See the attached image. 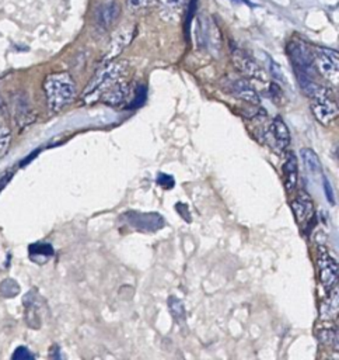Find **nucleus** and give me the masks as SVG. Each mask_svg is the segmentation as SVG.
I'll return each instance as SVG.
<instances>
[{
	"mask_svg": "<svg viewBox=\"0 0 339 360\" xmlns=\"http://www.w3.org/2000/svg\"><path fill=\"white\" fill-rule=\"evenodd\" d=\"M324 190H325V196H327V200L331 203V204H335V196H333V189L331 186V183L324 179Z\"/></svg>",
	"mask_w": 339,
	"mask_h": 360,
	"instance_id": "27",
	"label": "nucleus"
},
{
	"mask_svg": "<svg viewBox=\"0 0 339 360\" xmlns=\"http://www.w3.org/2000/svg\"><path fill=\"white\" fill-rule=\"evenodd\" d=\"M338 314V289L331 293V295L321 304V318L332 320Z\"/></svg>",
	"mask_w": 339,
	"mask_h": 360,
	"instance_id": "17",
	"label": "nucleus"
},
{
	"mask_svg": "<svg viewBox=\"0 0 339 360\" xmlns=\"http://www.w3.org/2000/svg\"><path fill=\"white\" fill-rule=\"evenodd\" d=\"M269 134L272 137L275 148L279 152L285 151L289 146V144H291V131H289L286 123L282 120L280 117L273 119V121H272V124L269 127Z\"/></svg>",
	"mask_w": 339,
	"mask_h": 360,
	"instance_id": "8",
	"label": "nucleus"
},
{
	"mask_svg": "<svg viewBox=\"0 0 339 360\" xmlns=\"http://www.w3.org/2000/svg\"><path fill=\"white\" fill-rule=\"evenodd\" d=\"M132 38V33L131 31H122V33H118L114 40H112V44H111V49L108 51V54L105 57V60H112L114 57H117L120 53H122V49L129 44Z\"/></svg>",
	"mask_w": 339,
	"mask_h": 360,
	"instance_id": "16",
	"label": "nucleus"
},
{
	"mask_svg": "<svg viewBox=\"0 0 339 360\" xmlns=\"http://www.w3.org/2000/svg\"><path fill=\"white\" fill-rule=\"evenodd\" d=\"M311 110L314 117L324 126H329L338 117V106L335 100H332L331 92L328 89L313 97Z\"/></svg>",
	"mask_w": 339,
	"mask_h": 360,
	"instance_id": "5",
	"label": "nucleus"
},
{
	"mask_svg": "<svg viewBox=\"0 0 339 360\" xmlns=\"http://www.w3.org/2000/svg\"><path fill=\"white\" fill-rule=\"evenodd\" d=\"M269 71H271L272 76H273L276 80H279V82H285V75H284V72H282L280 67H279L276 62L271 61V64H269Z\"/></svg>",
	"mask_w": 339,
	"mask_h": 360,
	"instance_id": "23",
	"label": "nucleus"
},
{
	"mask_svg": "<svg viewBox=\"0 0 339 360\" xmlns=\"http://www.w3.org/2000/svg\"><path fill=\"white\" fill-rule=\"evenodd\" d=\"M196 5H198V0H191L190 2V6H188V17H187V23H185V28H187V33L190 31V26H191V20L196 12Z\"/></svg>",
	"mask_w": 339,
	"mask_h": 360,
	"instance_id": "25",
	"label": "nucleus"
},
{
	"mask_svg": "<svg viewBox=\"0 0 339 360\" xmlns=\"http://www.w3.org/2000/svg\"><path fill=\"white\" fill-rule=\"evenodd\" d=\"M9 145H10V130L3 123H0V158L8 152Z\"/></svg>",
	"mask_w": 339,
	"mask_h": 360,
	"instance_id": "20",
	"label": "nucleus"
},
{
	"mask_svg": "<svg viewBox=\"0 0 339 360\" xmlns=\"http://www.w3.org/2000/svg\"><path fill=\"white\" fill-rule=\"evenodd\" d=\"M230 92L233 93V96H236L237 98L240 100H244L247 103H251V105H258L259 103V96L258 93L253 89V86L240 79V80H235L232 85H230Z\"/></svg>",
	"mask_w": 339,
	"mask_h": 360,
	"instance_id": "14",
	"label": "nucleus"
},
{
	"mask_svg": "<svg viewBox=\"0 0 339 360\" xmlns=\"http://www.w3.org/2000/svg\"><path fill=\"white\" fill-rule=\"evenodd\" d=\"M235 2H237V3H247V5H250L251 8L254 6L253 3H250V2H248V0H235Z\"/></svg>",
	"mask_w": 339,
	"mask_h": 360,
	"instance_id": "30",
	"label": "nucleus"
},
{
	"mask_svg": "<svg viewBox=\"0 0 339 360\" xmlns=\"http://www.w3.org/2000/svg\"><path fill=\"white\" fill-rule=\"evenodd\" d=\"M168 308L170 313L173 314V317L177 321H184L185 320V307L183 304V301L177 297H170L168 298Z\"/></svg>",
	"mask_w": 339,
	"mask_h": 360,
	"instance_id": "19",
	"label": "nucleus"
},
{
	"mask_svg": "<svg viewBox=\"0 0 339 360\" xmlns=\"http://www.w3.org/2000/svg\"><path fill=\"white\" fill-rule=\"evenodd\" d=\"M292 210L299 224H306L314 214V204L309 194L300 193L292 201Z\"/></svg>",
	"mask_w": 339,
	"mask_h": 360,
	"instance_id": "9",
	"label": "nucleus"
},
{
	"mask_svg": "<svg viewBox=\"0 0 339 360\" xmlns=\"http://www.w3.org/2000/svg\"><path fill=\"white\" fill-rule=\"evenodd\" d=\"M233 58H235V64L243 74H246L247 76L264 80V78H265L264 69L250 55H247L246 53H243V51L237 49V51H235Z\"/></svg>",
	"mask_w": 339,
	"mask_h": 360,
	"instance_id": "10",
	"label": "nucleus"
},
{
	"mask_svg": "<svg viewBox=\"0 0 339 360\" xmlns=\"http://www.w3.org/2000/svg\"><path fill=\"white\" fill-rule=\"evenodd\" d=\"M154 0H128V6L131 10H140L149 8Z\"/></svg>",
	"mask_w": 339,
	"mask_h": 360,
	"instance_id": "21",
	"label": "nucleus"
},
{
	"mask_svg": "<svg viewBox=\"0 0 339 360\" xmlns=\"http://www.w3.org/2000/svg\"><path fill=\"white\" fill-rule=\"evenodd\" d=\"M288 54L297 74V79H314V53L307 44L299 40H293L288 45Z\"/></svg>",
	"mask_w": 339,
	"mask_h": 360,
	"instance_id": "3",
	"label": "nucleus"
},
{
	"mask_svg": "<svg viewBox=\"0 0 339 360\" xmlns=\"http://www.w3.org/2000/svg\"><path fill=\"white\" fill-rule=\"evenodd\" d=\"M13 357H15V359H17V357H20V359H31L33 354H31L26 348H19Z\"/></svg>",
	"mask_w": 339,
	"mask_h": 360,
	"instance_id": "29",
	"label": "nucleus"
},
{
	"mask_svg": "<svg viewBox=\"0 0 339 360\" xmlns=\"http://www.w3.org/2000/svg\"><path fill=\"white\" fill-rule=\"evenodd\" d=\"M318 268H320V280L321 284L327 289L331 290L336 287L338 282V264L332 258V256L327 252H322L320 259H318Z\"/></svg>",
	"mask_w": 339,
	"mask_h": 360,
	"instance_id": "7",
	"label": "nucleus"
},
{
	"mask_svg": "<svg viewBox=\"0 0 339 360\" xmlns=\"http://www.w3.org/2000/svg\"><path fill=\"white\" fill-rule=\"evenodd\" d=\"M271 96H272V100L276 103V105H277V103L279 101H284L285 100V96H284V93H282V90H280V87L276 85V83H272L271 85Z\"/></svg>",
	"mask_w": 339,
	"mask_h": 360,
	"instance_id": "24",
	"label": "nucleus"
},
{
	"mask_svg": "<svg viewBox=\"0 0 339 360\" xmlns=\"http://www.w3.org/2000/svg\"><path fill=\"white\" fill-rule=\"evenodd\" d=\"M128 96H129V86H128V83H125L121 79L117 83L112 85L111 87H108L101 94V98H102V101L105 103V105L120 106L128 98Z\"/></svg>",
	"mask_w": 339,
	"mask_h": 360,
	"instance_id": "11",
	"label": "nucleus"
},
{
	"mask_svg": "<svg viewBox=\"0 0 339 360\" xmlns=\"http://www.w3.org/2000/svg\"><path fill=\"white\" fill-rule=\"evenodd\" d=\"M338 53L328 48H318L314 54L315 67L320 69L324 78L331 82H338Z\"/></svg>",
	"mask_w": 339,
	"mask_h": 360,
	"instance_id": "6",
	"label": "nucleus"
},
{
	"mask_svg": "<svg viewBox=\"0 0 339 360\" xmlns=\"http://www.w3.org/2000/svg\"><path fill=\"white\" fill-rule=\"evenodd\" d=\"M299 166H297V158L293 152H289V155L284 164V182H285V189L288 193H292L299 180Z\"/></svg>",
	"mask_w": 339,
	"mask_h": 360,
	"instance_id": "13",
	"label": "nucleus"
},
{
	"mask_svg": "<svg viewBox=\"0 0 339 360\" xmlns=\"http://www.w3.org/2000/svg\"><path fill=\"white\" fill-rule=\"evenodd\" d=\"M335 336H336V335H335L331 329H322L321 334H320V341L324 342V343H332Z\"/></svg>",
	"mask_w": 339,
	"mask_h": 360,
	"instance_id": "28",
	"label": "nucleus"
},
{
	"mask_svg": "<svg viewBox=\"0 0 339 360\" xmlns=\"http://www.w3.org/2000/svg\"><path fill=\"white\" fill-rule=\"evenodd\" d=\"M44 90L49 110L52 113H59L73 101L76 85L68 72H56L46 76Z\"/></svg>",
	"mask_w": 339,
	"mask_h": 360,
	"instance_id": "1",
	"label": "nucleus"
},
{
	"mask_svg": "<svg viewBox=\"0 0 339 360\" xmlns=\"http://www.w3.org/2000/svg\"><path fill=\"white\" fill-rule=\"evenodd\" d=\"M158 185H161L165 189H172L174 186V179L173 176H168V175H160L157 179Z\"/></svg>",
	"mask_w": 339,
	"mask_h": 360,
	"instance_id": "26",
	"label": "nucleus"
},
{
	"mask_svg": "<svg viewBox=\"0 0 339 360\" xmlns=\"http://www.w3.org/2000/svg\"><path fill=\"white\" fill-rule=\"evenodd\" d=\"M158 2L170 10H180L184 6L185 0H158Z\"/></svg>",
	"mask_w": 339,
	"mask_h": 360,
	"instance_id": "22",
	"label": "nucleus"
},
{
	"mask_svg": "<svg viewBox=\"0 0 339 360\" xmlns=\"http://www.w3.org/2000/svg\"><path fill=\"white\" fill-rule=\"evenodd\" d=\"M121 15V9L116 0H105L98 9V22L104 28L114 24Z\"/></svg>",
	"mask_w": 339,
	"mask_h": 360,
	"instance_id": "12",
	"label": "nucleus"
},
{
	"mask_svg": "<svg viewBox=\"0 0 339 360\" xmlns=\"http://www.w3.org/2000/svg\"><path fill=\"white\" fill-rule=\"evenodd\" d=\"M128 71V62L127 61H116L109 62L104 68H101L95 76L91 79L90 85L86 87L84 96L87 97H97L101 96L108 87H111L118 80H121Z\"/></svg>",
	"mask_w": 339,
	"mask_h": 360,
	"instance_id": "2",
	"label": "nucleus"
},
{
	"mask_svg": "<svg viewBox=\"0 0 339 360\" xmlns=\"http://www.w3.org/2000/svg\"><path fill=\"white\" fill-rule=\"evenodd\" d=\"M124 223L140 232H156L165 225L164 218L158 213H138L129 212L122 217Z\"/></svg>",
	"mask_w": 339,
	"mask_h": 360,
	"instance_id": "4",
	"label": "nucleus"
},
{
	"mask_svg": "<svg viewBox=\"0 0 339 360\" xmlns=\"http://www.w3.org/2000/svg\"><path fill=\"white\" fill-rule=\"evenodd\" d=\"M15 117H16V123L17 126H28L30 123H33L34 119H31V113H30V108L24 100H16V108H15Z\"/></svg>",
	"mask_w": 339,
	"mask_h": 360,
	"instance_id": "18",
	"label": "nucleus"
},
{
	"mask_svg": "<svg viewBox=\"0 0 339 360\" xmlns=\"http://www.w3.org/2000/svg\"><path fill=\"white\" fill-rule=\"evenodd\" d=\"M300 155H302L304 166L307 168V171L311 175H321V172H322L321 161H320L317 153L311 148H303L300 151Z\"/></svg>",
	"mask_w": 339,
	"mask_h": 360,
	"instance_id": "15",
	"label": "nucleus"
}]
</instances>
